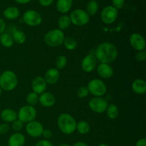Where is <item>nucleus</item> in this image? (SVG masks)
Listing matches in <instances>:
<instances>
[{"label":"nucleus","mask_w":146,"mask_h":146,"mask_svg":"<svg viewBox=\"0 0 146 146\" xmlns=\"http://www.w3.org/2000/svg\"><path fill=\"white\" fill-rule=\"evenodd\" d=\"M58 146H71V145H69V144H68V143H61V144H60V145H58Z\"/></svg>","instance_id":"c03bdc74"},{"label":"nucleus","mask_w":146,"mask_h":146,"mask_svg":"<svg viewBox=\"0 0 146 146\" xmlns=\"http://www.w3.org/2000/svg\"><path fill=\"white\" fill-rule=\"evenodd\" d=\"M88 106L94 112L96 113H103L106 111L108 103L107 100L103 97H94L89 101Z\"/></svg>","instance_id":"9d476101"},{"label":"nucleus","mask_w":146,"mask_h":146,"mask_svg":"<svg viewBox=\"0 0 146 146\" xmlns=\"http://www.w3.org/2000/svg\"><path fill=\"white\" fill-rule=\"evenodd\" d=\"M26 142L25 136L19 132H15L9 138V146H24Z\"/></svg>","instance_id":"a211bd4d"},{"label":"nucleus","mask_w":146,"mask_h":146,"mask_svg":"<svg viewBox=\"0 0 146 146\" xmlns=\"http://www.w3.org/2000/svg\"><path fill=\"white\" fill-rule=\"evenodd\" d=\"M71 19H70L69 16L63 15L61 17H60L59 19H58V29L60 30H61V31L67 29L71 26Z\"/></svg>","instance_id":"a878e982"},{"label":"nucleus","mask_w":146,"mask_h":146,"mask_svg":"<svg viewBox=\"0 0 146 146\" xmlns=\"http://www.w3.org/2000/svg\"><path fill=\"white\" fill-rule=\"evenodd\" d=\"M31 0H15L16 2L19 3V4H28L31 1Z\"/></svg>","instance_id":"37998d69"},{"label":"nucleus","mask_w":146,"mask_h":146,"mask_svg":"<svg viewBox=\"0 0 146 146\" xmlns=\"http://www.w3.org/2000/svg\"><path fill=\"white\" fill-rule=\"evenodd\" d=\"M34 146H54L52 143L48 140H41L37 142Z\"/></svg>","instance_id":"e433bc0d"},{"label":"nucleus","mask_w":146,"mask_h":146,"mask_svg":"<svg viewBox=\"0 0 146 146\" xmlns=\"http://www.w3.org/2000/svg\"><path fill=\"white\" fill-rule=\"evenodd\" d=\"M71 24L77 27H83L89 22L90 16L86 11L81 9L73 10L69 16Z\"/></svg>","instance_id":"0eeeda50"},{"label":"nucleus","mask_w":146,"mask_h":146,"mask_svg":"<svg viewBox=\"0 0 146 146\" xmlns=\"http://www.w3.org/2000/svg\"><path fill=\"white\" fill-rule=\"evenodd\" d=\"M118 11L113 6H107L104 7L101 13V19L106 24H111L115 21L118 18Z\"/></svg>","instance_id":"1a4fd4ad"},{"label":"nucleus","mask_w":146,"mask_h":146,"mask_svg":"<svg viewBox=\"0 0 146 146\" xmlns=\"http://www.w3.org/2000/svg\"><path fill=\"white\" fill-rule=\"evenodd\" d=\"M65 38L64 31L59 29L51 30L45 34L44 41L47 46L50 47H58L63 44Z\"/></svg>","instance_id":"20e7f679"},{"label":"nucleus","mask_w":146,"mask_h":146,"mask_svg":"<svg viewBox=\"0 0 146 146\" xmlns=\"http://www.w3.org/2000/svg\"><path fill=\"white\" fill-rule=\"evenodd\" d=\"M87 88L89 94H92L94 97H102L107 92L106 85L104 81L98 78H94L90 81Z\"/></svg>","instance_id":"423d86ee"},{"label":"nucleus","mask_w":146,"mask_h":146,"mask_svg":"<svg viewBox=\"0 0 146 146\" xmlns=\"http://www.w3.org/2000/svg\"><path fill=\"white\" fill-rule=\"evenodd\" d=\"M130 44L137 51H145L146 48L145 40L139 33H133L130 36Z\"/></svg>","instance_id":"f8f14e48"},{"label":"nucleus","mask_w":146,"mask_h":146,"mask_svg":"<svg viewBox=\"0 0 146 146\" xmlns=\"http://www.w3.org/2000/svg\"><path fill=\"white\" fill-rule=\"evenodd\" d=\"M90 130H91L90 124L88 122H86V121H81L77 123L76 131H78L81 135L88 134L90 132Z\"/></svg>","instance_id":"393cba45"},{"label":"nucleus","mask_w":146,"mask_h":146,"mask_svg":"<svg viewBox=\"0 0 146 146\" xmlns=\"http://www.w3.org/2000/svg\"><path fill=\"white\" fill-rule=\"evenodd\" d=\"M1 94H2V90H1V87H0V96H1Z\"/></svg>","instance_id":"49530a36"},{"label":"nucleus","mask_w":146,"mask_h":146,"mask_svg":"<svg viewBox=\"0 0 146 146\" xmlns=\"http://www.w3.org/2000/svg\"><path fill=\"white\" fill-rule=\"evenodd\" d=\"M117 47L111 42H104L97 46L94 56L100 64H110L118 56Z\"/></svg>","instance_id":"f257e3e1"},{"label":"nucleus","mask_w":146,"mask_h":146,"mask_svg":"<svg viewBox=\"0 0 146 146\" xmlns=\"http://www.w3.org/2000/svg\"><path fill=\"white\" fill-rule=\"evenodd\" d=\"M4 17L9 20H14L18 18L20 15V11L18 8L15 7H9L4 9Z\"/></svg>","instance_id":"4be33fe9"},{"label":"nucleus","mask_w":146,"mask_h":146,"mask_svg":"<svg viewBox=\"0 0 146 146\" xmlns=\"http://www.w3.org/2000/svg\"><path fill=\"white\" fill-rule=\"evenodd\" d=\"M98 146H109V145H108L107 144H105V143H101V144H100Z\"/></svg>","instance_id":"a18cd8bd"},{"label":"nucleus","mask_w":146,"mask_h":146,"mask_svg":"<svg viewBox=\"0 0 146 146\" xmlns=\"http://www.w3.org/2000/svg\"><path fill=\"white\" fill-rule=\"evenodd\" d=\"M0 43L5 48H11L14 42L11 35L8 33H3L0 34Z\"/></svg>","instance_id":"b1692460"},{"label":"nucleus","mask_w":146,"mask_h":146,"mask_svg":"<svg viewBox=\"0 0 146 146\" xmlns=\"http://www.w3.org/2000/svg\"><path fill=\"white\" fill-rule=\"evenodd\" d=\"M98 8H99V6H98V2L96 0H91L87 4L86 11L89 16H94L98 12Z\"/></svg>","instance_id":"cd10ccee"},{"label":"nucleus","mask_w":146,"mask_h":146,"mask_svg":"<svg viewBox=\"0 0 146 146\" xmlns=\"http://www.w3.org/2000/svg\"><path fill=\"white\" fill-rule=\"evenodd\" d=\"M38 97L39 96L33 91L29 93L27 96V102L28 105L31 106L36 105L38 102Z\"/></svg>","instance_id":"c756f323"},{"label":"nucleus","mask_w":146,"mask_h":146,"mask_svg":"<svg viewBox=\"0 0 146 146\" xmlns=\"http://www.w3.org/2000/svg\"><path fill=\"white\" fill-rule=\"evenodd\" d=\"M47 88V84L44 77L36 76L32 80L31 82V88L33 92L36 93L38 95L45 92Z\"/></svg>","instance_id":"4468645a"},{"label":"nucleus","mask_w":146,"mask_h":146,"mask_svg":"<svg viewBox=\"0 0 146 146\" xmlns=\"http://www.w3.org/2000/svg\"><path fill=\"white\" fill-rule=\"evenodd\" d=\"M9 124L7 123H3L0 124V135L1 134H5L9 131Z\"/></svg>","instance_id":"c9c22d12"},{"label":"nucleus","mask_w":146,"mask_h":146,"mask_svg":"<svg viewBox=\"0 0 146 146\" xmlns=\"http://www.w3.org/2000/svg\"><path fill=\"white\" fill-rule=\"evenodd\" d=\"M37 111L34 106L26 105L20 108L17 113V119L21 121L23 123H28L35 120Z\"/></svg>","instance_id":"39448f33"},{"label":"nucleus","mask_w":146,"mask_h":146,"mask_svg":"<svg viewBox=\"0 0 146 146\" xmlns=\"http://www.w3.org/2000/svg\"><path fill=\"white\" fill-rule=\"evenodd\" d=\"M0 116L4 123H9L17 119V113L11 108H5L1 111Z\"/></svg>","instance_id":"6ab92c4d"},{"label":"nucleus","mask_w":146,"mask_h":146,"mask_svg":"<svg viewBox=\"0 0 146 146\" xmlns=\"http://www.w3.org/2000/svg\"><path fill=\"white\" fill-rule=\"evenodd\" d=\"M132 90L134 93L139 95L146 93V82L145 80L141 79V78H137L132 83Z\"/></svg>","instance_id":"aec40b11"},{"label":"nucleus","mask_w":146,"mask_h":146,"mask_svg":"<svg viewBox=\"0 0 146 146\" xmlns=\"http://www.w3.org/2000/svg\"><path fill=\"white\" fill-rule=\"evenodd\" d=\"M6 29V23L1 18H0V34L4 33Z\"/></svg>","instance_id":"ea45409f"},{"label":"nucleus","mask_w":146,"mask_h":146,"mask_svg":"<svg viewBox=\"0 0 146 146\" xmlns=\"http://www.w3.org/2000/svg\"><path fill=\"white\" fill-rule=\"evenodd\" d=\"M97 63L98 61L94 54H89L83 58L81 64V68L85 72L91 73L96 68Z\"/></svg>","instance_id":"ddd939ff"},{"label":"nucleus","mask_w":146,"mask_h":146,"mask_svg":"<svg viewBox=\"0 0 146 146\" xmlns=\"http://www.w3.org/2000/svg\"><path fill=\"white\" fill-rule=\"evenodd\" d=\"M18 85V78L14 71L7 70L0 75V87L2 91H11Z\"/></svg>","instance_id":"7ed1b4c3"},{"label":"nucleus","mask_w":146,"mask_h":146,"mask_svg":"<svg viewBox=\"0 0 146 146\" xmlns=\"http://www.w3.org/2000/svg\"><path fill=\"white\" fill-rule=\"evenodd\" d=\"M106 113V115L108 118L114 120L118 118V115H119V110H118V106L115 104H108Z\"/></svg>","instance_id":"5701e85b"},{"label":"nucleus","mask_w":146,"mask_h":146,"mask_svg":"<svg viewBox=\"0 0 146 146\" xmlns=\"http://www.w3.org/2000/svg\"><path fill=\"white\" fill-rule=\"evenodd\" d=\"M38 102L42 106L49 108L53 106L56 103L55 96L50 92H44L40 94L38 97Z\"/></svg>","instance_id":"dca6fc26"},{"label":"nucleus","mask_w":146,"mask_h":146,"mask_svg":"<svg viewBox=\"0 0 146 146\" xmlns=\"http://www.w3.org/2000/svg\"><path fill=\"white\" fill-rule=\"evenodd\" d=\"M135 146H146V139L143 138L138 140L135 143Z\"/></svg>","instance_id":"a19ab883"},{"label":"nucleus","mask_w":146,"mask_h":146,"mask_svg":"<svg viewBox=\"0 0 146 146\" xmlns=\"http://www.w3.org/2000/svg\"><path fill=\"white\" fill-rule=\"evenodd\" d=\"M23 21L29 27H37L42 22L41 14L36 10H27L24 13L22 17Z\"/></svg>","instance_id":"6e6552de"},{"label":"nucleus","mask_w":146,"mask_h":146,"mask_svg":"<svg viewBox=\"0 0 146 146\" xmlns=\"http://www.w3.org/2000/svg\"><path fill=\"white\" fill-rule=\"evenodd\" d=\"M63 44H64V47L68 51H73V50L76 49L78 46V43H77L76 38L71 36L65 37Z\"/></svg>","instance_id":"bb28decb"},{"label":"nucleus","mask_w":146,"mask_h":146,"mask_svg":"<svg viewBox=\"0 0 146 146\" xmlns=\"http://www.w3.org/2000/svg\"><path fill=\"white\" fill-rule=\"evenodd\" d=\"M97 73L100 77L105 79L111 78L113 75V68L110 64H100L96 66Z\"/></svg>","instance_id":"2eb2a0df"},{"label":"nucleus","mask_w":146,"mask_h":146,"mask_svg":"<svg viewBox=\"0 0 146 146\" xmlns=\"http://www.w3.org/2000/svg\"><path fill=\"white\" fill-rule=\"evenodd\" d=\"M135 59L139 62H143L146 59V52L145 51H138L135 56Z\"/></svg>","instance_id":"72a5a7b5"},{"label":"nucleus","mask_w":146,"mask_h":146,"mask_svg":"<svg viewBox=\"0 0 146 146\" xmlns=\"http://www.w3.org/2000/svg\"><path fill=\"white\" fill-rule=\"evenodd\" d=\"M11 36L14 40V42L18 44H23L24 43H25L26 40H27L26 34L22 31H19V30L14 31Z\"/></svg>","instance_id":"c85d7f7f"},{"label":"nucleus","mask_w":146,"mask_h":146,"mask_svg":"<svg viewBox=\"0 0 146 146\" xmlns=\"http://www.w3.org/2000/svg\"><path fill=\"white\" fill-rule=\"evenodd\" d=\"M77 122L75 118L70 114L63 113L57 118V125L63 133L71 135L76 131Z\"/></svg>","instance_id":"f03ea898"},{"label":"nucleus","mask_w":146,"mask_h":146,"mask_svg":"<svg viewBox=\"0 0 146 146\" xmlns=\"http://www.w3.org/2000/svg\"><path fill=\"white\" fill-rule=\"evenodd\" d=\"M113 7L116 9L117 10L121 9L123 7L125 4V0H112Z\"/></svg>","instance_id":"f704fd0d"},{"label":"nucleus","mask_w":146,"mask_h":146,"mask_svg":"<svg viewBox=\"0 0 146 146\" xmlns=\"http://www.w3.org/2000/svg\"><path fill=\"white\" fill-rule=\"evenodd\" d=\"M38 1L42 7H48L52 4L54 0H38Z\"/></svg>","instance_id":"58836bf2"},{"label":"nucleus","mask_w":146,"mask_h":146,"mask_svg":"<svg viewBox=\"0 0 146 146\" xmlns=\"http://www.w3.org/2000/svg\"><path fill=\"white\" fill-rule=\"evenodd\" d=\"M76 94L78 98H84L88 96L89 94V91H88L87 86H81L77 89Z\"/></svg>","instance_id":"2f4dec72"},{"label":"nucleus","mask_w":146,"mask_h":146,"mask_svg":"<svg viewBox=\"0 0 146 146\" xmlns=\"http://www.w3.org/2000/svg\"><path fill=\"white\" fill-rule=\"evenodd\" d=\"M60 78V73L58 69L55 68H49L48 71L46 72L44 76V79L47 84L49 85H54L58 82V79Z\"/></svg>","instance_id":"f3484780"},{"label":"nucleus","mask_w":146,"mask_h":146,"mask_svg":"<svg viewBox=\"0 0 146 146\" xmlns=\"http://www.w3.org/2000/svg\"><path fill=\"white\" fill-rule=\"evenodd\" d=\"M72 146H90L89 145H88L86 143L82 142V141H78V142L75 143Z\"/></svg>","instance_id":"79ce46f5"},{"label":"nucleus","mask_w":146,"mask_h":146,"mask_svg":"<svg viewBox=\"0 0 146 146\" xmlns=\"http://www.w3.org/2000/svg\"><path fill=\"white\" fill-rule=\"evenodd\" d=\"M72 5V0H58L56 2V9L58 12L66 14L71 10Z\"/></svg>","instance_id":"412c9836"},{"label":"nucleus","mask_w":146,"mask_h":146,"mask_svg":"<svg viewBox=\"0 0 146 146\" xmlns=\"http://www.w3.org/2000/svg\"><path fill=\"white\" fill-rule=\"evenodd\" d=\"M66 64L67 58L65 56L61 55L57 57V58L56 59V69H58V71L64 69Z\"/></svg>","instance_id":"7c9ffc66"},{"label":"nucleus","mask_w":146,"mask_h":146,"mask_svg":"<svg viewBox=\"0 0 146 146\" xmlns=\"http://www.w3.org/2000/svg\"><path fill=\"white\" fill-rule=\"evenodd\" d=\"M44 130L42 124L35 120L27 123L26 125V131L27 134L32 138H38L41 136Z\"/></svg>","instance_id":"9b49d317"},{"label":"nucleus","mask_w":146,"mask_h":146,"mask_svg":"<svg viewBox=\"0 0 146 146\" xmlns=\"http://www.w3.org/2000/svg\"><path fill=\"white\" fill-rule=\"evenodd\" d=\"M11 127H12L13 131H14L15 132H19L24 127V123L19 119H17L14 122H12Z\"/></svg>","instance_id":"473e14b6"},{"label":"nucleus","mask_w":146,"mask_h":146,"mask_svg":"<svg viewBox=\"0 0 146 146\" xmlns=\"http://www.w3.org/2000/svg\"><path fill=\"white\" fill-rule=\"evenodd\" d=\"M52 135H53V133L52 132H51V130L44 129V131H43L41 136L44 137V140H48V141H49V139L50 138H51Z\"/></svg>","instance_id":"4c0bfd02"}]
</instances>
